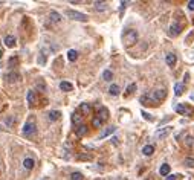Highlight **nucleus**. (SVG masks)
Listing matches in <instances>:
<instances>
[{"label":"nucleus","instance_id":"1","mask_svg":"<svg viewBox=\"0 0 194 180\" xmlns=\"http://www.w3.org/2000/svg\"><path fill=\"white\" fill-rule=\"evenodd\" d=\"M122 41H124V44H125V46L134 44L138 41V32H136V31H133V29L127 31V32L124 34V37H122Z\"/></svg>","mask_w":194,"mask_h":180},{"label":"nucleus","instance_id":"11","mask_svg":"<svg viewBox=\"0 0 194 180\" xmlns=\"http://www.w3.org/2000/svg\"><path fill=\"white\" fill-rule=\"evenodd\" d=\"M141 102H142V104H145V105H156L150 95H144V96H141Z\"/></svg>","mask_w":194,"mask_h":180},{"label":"nucleus","instance_id":"9","mask_svg":"<svg viewBox=\"0 0 194 180\" xmlns=\"http://www.w3.org/2000/svg\"><path fill=\"white\" fill-rule=\"evenodd\" d=\"M5 78H6L8 82H15V81H19V79H20V73L19 72H11Z\"/></svg>","mask_w":194,"mask_h":180},{"label":"nucleus","instance_id":"28","mask_svg":"<svg viewBox=\"0 0 194 180\" xmlns=\"http://www.w3.org/2000/svg\"><path fill=\"white\" fill-rule=\"evenodd\" d=\"M28 102H29L31 105L35 102V93L32 92V90H31V92H28Z\"/></svg>","mask_w":194,"mask_h":180},{"label":"nucleus","instance_id":"30","mask_svg":"<svg viewBox=\"0 0 194 180\" xmlns=\"http://www.w3.org/2000/svg\"><path fill=\"white\" fill-rule=\"evenodd\" d=\"M71 179L72 180H83V174L81 172H72L71 174Z\"/></svg>","mask_w":194,"mask_h":180},{"label":"nucleus","instance_id":"39","mask_svg":"<svg viewBox=\"0 0 194 180\" xmlns=\"http://www.w3.org/2000/svg\"><path fill=\"white\" fill-rule=\"evenodd\" d=\"M2 55H3V52H2V49H0V58H2Z\"/></svg>","mask_w":194,"mask_h":180},{"label":"nucleus","instance_id":"32","mask_svg":"<svg viewBox=\"0 0 194 180\" xmlns=\"http://www.w3.org/2000/svg\"><path fill=\"white\" fill-rule=\"evenodd\" d=\"M134 90H136V84L133 82V84H130V86L127 87V93H133Z\"/></svg>","mask_w":194,"mask_h":180},{"label":"nucleus","instance_id":"4","mask_svg":"<svg viewBox=\"0 0 194 180\" xmlns=\"http://www.w3.org/2000/svg\"><path fill=\"white\" fill-rule=\"evenodd\" d=\"M176 112H177V113H180V115H184V116H193L194 110L190 107V105H185V104H177V105H176Z\"/></svg>","mask_w":194,"mask_h":180},{"label":"nucleus","instance_id":"14","mask_svg":"<svg viewBox=\"0 0 194 180\" xmlns=\"http://www.w3.org/2000/svg\"><path fill=\"white\" fill-rule=\"evenodd\" d=\"M95 9L96 11H106L107 9V3L106 2H95Z\"/></svg>","mask_w":194,"mask_h":180},{"label":"nucleus","instance_id":"10","mask_svg":"<svg viewBox=\"0 0 194 180\" xmlns=\"http://www.w3.org/2000/svg\"><path fill=\"white\" fill-rule=\"evenodd\" d=\"M165 61H167V64H168V66H171V67H173V66L176 64V61H177V57H176L174 54H167V57H165Z\"/></svg>","mask_w":194,"mask_h":180},{"label":"nucleus","instance_id":"31","mask_svg":"<svg viewBox=\"0 0 194 180\" xmlns=\"http://www.w3.org/2000/svg\"><path fill=\"white\" fill-rule=\"evenodd\" d=\"M92 124H93V127H96V128H99V127H101V124H102V121H101L99 118H93Z\"/></svg>","mask_w":194,"mask_h":180},{"label":"nucleus","instance_id":"12","mask_svg":"<svg viewBox=\"0 0 194 180\" xmlns=\"http://www.w3.org/2000/svg\"><path fill=\"white\" fill-rule=\"evenodd\" d=\"M5 44H6L8 47H14L15 46V38L12 35H6L5 37Z\"/></svg>","mask_w":194,"mask_h":180},{"label":"nucleus","instance_id":"15","mask_svg":"<svg viewBox=\"0 0 194 180\" xmlns=\"http://www.w3.org/2000/svg\"><path fill=\"white\" fill-rule=\"evenodd\" d=\"M159 172H160V176H168V174H170V165H168V163H164V165L160 166Z\"/></svg>","mask_w":194,"mask_h":180},{"label":"nucleus","instance_id":"20","mask_svg":"<svg viewBox=\"0 0 194 180\" xmlns=\"http://www.w3.org/2000/svg\"><path fill=\"white\" fill-rule=\"evenodd\" d=\"M184 93V84H176L174 86V95L176 96H180Z\"/></svg>","mask_w":194,"mask_h":180},{"label":"nucleus","instance_id":"7","mask_svg":"<svg viewBox=\"0 0 194 180\" xmlns=\"http://www.w3.org/2000/svg\"><path fill=\"white\" fill-rule=\"evenodd\" d=\"M180 32H182V26L179 23H173V25L170 26V35L176 37V35H179Z\"/></svg>","mask_w":194,"mask_h":180},{"label":"nucleus","instance_id":"8","mask_svg":"<svg viewBox=\"0 0 194 180\" xmlns=\"http://www.w3.org/2000/svg\"><path fill=\"white\" fill-rule=\"evenodd\" d=\"M98 118L104 122V121L109 119V110H107L106 107H99L98 108Z\"/></svg>","mask_w":194,"mask_h":180},{"label":"nucleus","instance_id":"13","mask_svg":"<svg viewBox=\"0 0 194 180\" xmlns=\"http://www.w3.org/2000/svg\"><path fill=\"white\" fill-rule=\"evenodd\" d=\"M142 153H144V156H151L154 153V147L153 145H145L142 148Z\"/></svg>","mask_w":194,"mask_h":180},{"label":"nucleus","instance_id":"35","mask_svg":"<svg viewBox=\"0 0 194 180\" xmlns=\"http://www.w3.org/2000/svg\"><path fill=\"white\" fill-rule=\"evenodd\" d=\"M188 9L194 11V0H190V2H188Z\"/></svg>","mask_w":194,"mask_h":180},{"label":"nucleus","instance_id":"3","mask_svg":"<svg viewBox=\"0 0 194 180\" xmlns=\"http://www.w3.org/2000/svg\"><path fill=\"white\" fill-rule=\"evenodd\" d=\"M35 122L34 121H28V122L25 124V127H23V134L26 136V137H31V136H34L35 134Z\"/></svg>","mask_w":194,"mask_h":180},{"label":"nucleus","instance_id":"6","mask_svg":"<svg viewBox=\"0 0 194 180\" xmlns=\"http://www.w3.org/2000/svg\"><path fill=\"white\" fill-rule=\"evenodd\" d=\"M171 130H173V127H164V128H159L158 131H156V137L158 139H164V137H167L170 133H171Z\"/></svg>","mask_w":194,"mask_h":180},{"label":"nucleus","instance_id":"16","mask_svg":"<svg viewBox=\"0 0 194 180\" xmlns=\"http://www.w3.org/2000/svg\"><path fill=\"white\" fill-rule=\"evenodd\" d=\"M23 165H25V168L26 169H32L34 168V165H35V162H34V159H25V162H23Z\"/></svg>","mask_w":194,"mask_h":180},{"label":"nucleus","instance_id":"34","mask_svg":"<svg viewBox=\"0 0 194 180\" xmlns=\"http://www.w3.org/2000/svg\"><path fill=\"white\" fill-rule=\"evenodd\" d=\"M142 116H144V118H145V119H147V121H153V118H151V115H148V113H145V112H142Z\"/></svg>","mask_w":194,"mask_h":180},{"label":"nucleus","instance_id":"23","mask_svg":"<svg viewBox=\"0 0 194 180\" xmlns=\"http://www.w3.org/2000/svg\"><path fill=\"white\" fill-rule=\"evenodd\" d=\"M115 130H116L115 127H109V128H107V130H104V131H102V133L99 134V139H102V137H106V136L112 134V133H113V131H115Z\"/></svg>","mask_w":194,"mask_h":180},{"label":"nucleus","instance_id":"40","mask_svg":"<svg viewBox=\"0 0 194 180\" xmlns=\"http://www.w3.org/2000/svg\"><path fill=\"white\" fill-rule=\"evenodd\" d=\"M0 130H5V128H3V127H2V125H0Z\"/></svg>","mask_w":194,"mask_h":180},{"label":"nucleus","instance_id":"33","mask_svg":"<svg viewBox=\"0 0 194 180\" xmlns=\"http://www.w3.org/2000/svg\"><path fill=\"white\" fill-rule=\"evenodd\" d=\"M185 165L186 166H194V159H185Z\"/></svg>","mask_w":194,"mask_h":180},{"label":"nucleus","instance_id":"18","mask_svg":"<svg viewBox=\"0 0 194 180\" xmlns=\"http://www.w3.org/2000/svg\"><path fill=\"white\" fill-rule=\"evenodd\" d=\"M75 131H77V136H84V134H87V127L81 124Z\"/></svg>","mask_w":194,"mask_h":180},{"label":"nucleus","instance_id":"21","mask_svg":"<svg viewBox=\"0 0 194 180\" xmlns=\"http://www.w3.org/2000/svg\"><path fill=\"white\" fill-rule=\"evenodd\" d=\"M60 116H61V113L58 112V110H52V112H49V119L51 121H57Z\"/></svg>","mask_w":194,"mask_h":180},{"label":"nucleus","instance_id":"22","mask_svg":"<svg viewBox=\"0 0 194 180\" xmlns=\"http://www.w3.org/2000/svg\"><path fill=\"white\" fill-rule=\"evenodd\" d=\"M109 92H110V95H113V96H118V95H119V87H118L116 84H112Z\"/></svg>","mask_w":194,"mask_h":180},{"label":"nucleus","instance_id":"27","mask_svg":"<svg viewBox=\"0 0 194 180\" xmlns=\"http://www.w3.org/2000/svg\"><path fill=\"white\" fill-rule=\"evenodd\" d=\"M102 78H104L106 81H112V78H113L112 70H104V73H102Z\"/></svg>","mask_w":194,"mask_h":180},{"label":"nucleus","instance_id":"2","mask_svg":"<svg viewBox=\"0 0 194 180\" xmlns=\"http://www.w3.org/2000/svg\"><path fill=\"white\" fill-rule=\"evenodd\" d=\"M66 15L72 20H78V22H87V15L83 14V12H78V11H73V9H67Z\"/></svg>","mask_w":194,"mask_h":180},{"label":"nucleus","instance_id":"5","mask_svg":"<svg viewBox=\"0 0 194 180\" xmlns=\"http://www.w3.org/2000/svg\"><path fill=\"white\" fill-rule=\"evenodd\" d=\"M150 96H151V99H153L154 104H156V102H159V101H162V99H165L167 92H165V89H158V90H154V92L150 95Z\"/></svg>","mask_w":194,"mask_h":180},{"label":"nucleus","instance_id":"17","mask_svg":"<svg viewBox=\"0 0 194 180\" xmlns=\"http://www.w3.org/2000/svg\"><path fill=\"white\" fill-rule=\"evenodd\" d=\"M60 89L63 90V92H71V90H72V84L67 82V81H63L60 84Z\"/></svg>","mask_w":194,"mask_h":180},{"label":"nucleus","instance_id":"29","mask_svg":"<svg viewBox=\"0 0 194 180\" xmlns=\"http://www.w3.org/2000/svg\"><path fill=\"white\" fill-rule=\"evenodd\" d=\"M81 112L84 115H89L90 113V105L89 104H81Z\"/></svg>","mask_w":194,"mask_h":180},{"label":"nucleus","instance_id":"26","mask_svg":"<svg viewBox=\"0 0 194 180\" xmlns=\"http://www.w3.org/2000/svg\"><path fill=\"white\" fill-rule=\"evenodd\" d=\"M51 20H52V22H55V23H58L61 20V15L58 14V12H55V11H52L51 12Z\"/></svg>","mask_w":194,"mask_h":180},{"label":"nucleus","instance_id":"38","mask_svg":"<svg viewBox=\"0 0 194 180\" xmlns=\"http://www.w3.org/2000/svg\"><path fill=\"white\" fill-rule=\"evenodd\" d=\"M125 5H127V2H121V11H122L124 8H125Z\"/></svg>","mask_w":194,"mask_h":180},{"label":"nucleus","instance_id":"25","mask_svg":"<svg viewBox=\"0 0 194 180\" xmlns=\"http://www.w3.org/2000/svg\"><path fill=\"white\" fill-rule=\"evenodd\" d=\"M72 122H73L75 125L80 127V125H81V116H80L78 113H73V115H72Z\"/></svg>","mask_w":194,"mask_h":180},{"label":"nucleus","instance_id":"36","mask_svg":"<svg viewBox=\"0 0 194 180\" xmlns=\"http://www.w3.org/2000/svg\"><path fill=\"white\" fill-rule=\"evenodd\" d=\"M5 122H6V125L9 127L11 124H12V118H6V119H5Z\"/></svg>","mask_w":194,"mask_h":180},{"label":"nucleus","instance_id":"19","mask_svg":"<svg viewBox=\"0 0 194 180\" xmlns=\"http://www.w3.org/2000/svg\"><path fill=\"white\" fill-rule=\"evenodd\" d=\"M67 58H69V61H75L78 58V52L77 50H73V49H71L67 52Z\"/></svg>","mask_w":194,"mask_h":180},{"label":"nucleus","instance_id":"24","mask_svg":"<svg viewBox=\"0 0 194 180\" xmlns=\"http://www.w3.org/2000/svg\"><path fill=\"white\" fill-rule=\"evenodd\" d=\"M19 64V58L17 57H11L9 58V61H8V67H15V66H17Z\"/></svg>","mask_w":194,"mask_h":180},{"label":"nucleus","instance_id":"37","mask_svg":"<svg viewBox=\"0 0 194 180\" xmlns=\"http://www.w3.org/2000/svg\"><path fill=\"white\" fill-rule=\"evenodd\" d=\"M165 180H176V176H167Z\"/></svg>","mask_w":194,"mask_h":180}]
</instances>
